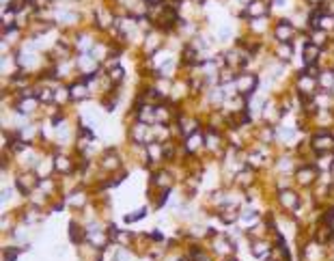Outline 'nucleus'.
<instances>
[{
	"label": "nucleus",
	"mask_w": 334,
	"mask_h": 261,
	"mask_svg": "<svg viewBox=\"0 0 334 261\" xmlns=\"http://www.w3.org/2000/svg\"><path fill=\"white\" fill-rule=\"evenodd\" d=\"M254 84H257V78L254 76H248V73H244V76H240L235 80V87H237V91H240L242 95H246V93H250V91H254Z\"/></svg>",
	"instance_id": "obj_1"
},
{
	"label": "nucleus",
	"mask_w": 334,
	"mask_h": 261,
	"mask_svg": "<svg viewBox=\"0 0 334 261\" xmlns=\"http://www.w3.org/2000/svg\"><path fill=\"white\" fill-rule=\"evenodd\" d=\"M300 91H302L304 95H310L313 91L317 89V80L313 76H308V73H304V76H300Z\"/></svg>",
	"instance_id": "obj_2"
},
{
	"label": "nucleus",
	"mask_w": 334,
	"mask_h": 261,
	"mask_svg": "<svg viewBox=\"0 0 334 261\" xmlns=\"http://www.w3.org/2000/svg\"><path fill=\"white\" fill-rule=\"evenodd\" d=\"M276 37H278L280 41L289 43V39L293 37V26L289 24V22H280V24L276 26Z\"/></svg>",
	"instance_id": "obj_3"
},
{
	"label": "nucleus",
	"mask_w": 334,
	"mask_h": 261,
	"mask_svg": "<svg viewBox=\"0 0 334 261\" xmlns=\"http://www.w3.org/2000/svg\"><path fill=\"white\" fill-rule=\"evenodd\" d=\"M35 186H37V177H35V175H22V177L18 179V188L24 192V195L32 192Z\"/></svg>",
	"instance_id": "obj_4"
},
{
	"label": "nucleus",
	"mask_w": 334,
	"mask_h": 261,
	"mask_svg": "<svg viewBox=\"0 0 334 261\" xmlns=\"http://www.w3.org/2000/svg\"><path fill=\"white\" fill-rule=\"evenodd\" d=\"M246 13L250 15V18H261V15H265V4L261 2V0H252V2L248 4Z\"/></svg>",
	"instance_id": "obj_5"
},
{
	"label": "nucleus",
	"mask_w": 334,
	"mask_h": 261,
	"mask_svg": "<svg viewBox=\"0 0 334 261\" xmlns=\"http://www.w3.org/2000/svg\"><path fill=\"white\" fill-rule=\"evenodd\" d=\"M315 175H317V171L313 166H304L298 171V181L300 184H310V181L315 179Z\"/></svg>",
	"instance_id": "obj_6"
},
{
	"label": "nucleus",
	"mask_w": 334,
	"mask_h": 261,
	"mask_svg": "<svg viewBox=\"0 0 334 261\" xmlns=\"http://www.w3.org/2000/svg\"><path fill=\"white\" fill-rule=\"evenodd\" d=\"M280 203L289 209H296L298 207V196L293 195L291 190H285V192H280Z\"/></svg>",
	"instance_id": "obj_7"
},
{
	"label": "nucleus",
	"mask_w": 334,
	"mask_h": 261,
	"mask_svg": "<svg viewBox=\"0 0 334 261\" xmlns=\"http://www.w3.org/2000/svg\"><path fill=\"white\" fill-rule=\"evenodd\" d=\"M252 255L254 257H259V259H263V257H268L270 255V244H265V242H252Z\"/></svg>",
	"instance_id": "obj_8"
},
{
	"label": "nucleus",
	"mask_w": 334,
	"mask_h": 261,
	"mask_svg": "<svg viewBox=\"0 0 334 261\" xmlns=\"http://www.w3.org/2000/svg\"><path fill=\"white\" fill-rule=\"evenodd\" d=\"M330 145H332V138H330V136H326V134L315 136V149H317V151H328V149H330Z\"/></svg>",
	"instance_id": "obj_9"
},
{
	"label": "nucleus",
	"mask_w": 334,
	"mask_h": 261,
	"mask_svg": "<svg viewBox=\"0 0 334 261\" xmlns=\"http://www.w3.org/2000/svg\"><path fill=\"white\" fill-rule=\"evenodd\" d=\"M71 98L73 99H84V98H87V95H89V91H87V84H84V82H78V84H73V87H71Z\"/></svg>",
	"instance_id": "obj_10"
},
{
	"label": "nucleus",
	"mask_w": 334,
	"mask_h": 261,
	"mask_svg": "<svg viewBox=\"0 0 334 261\" xmlns=\"http://www.w3.org/2000/svg\"><path fill=\"white\" fill-rule=\"evenodd\" d=\"M54 166H56V171H59V173H69L71 171V162H69V158H65V156L56 158Z\"/></svg>",
	"instance_id": "obj_11"
},
{
	"label": "nucleus",
	"mask_w": 334,
	"mask_h": 261,
	"mask_svg": "<svg viewBox=\"0 0 334 261\" xmlns=\"http://www.w3.org/2000/svg\"><path fill=\"white\" fill-rule=\"evenodd\" d=\"M147 153H149V160L151 162H157L162 158V145L160 143H151L147 147Z\"/></svg>",
	"instance_id": "obj_12"
},
{
	"label": "nucleus",
	"mask_w": 334,
	"mask_h": 261,
	"mask_svg": "<svg viewBox=\"0 0 334 261\" xmlns=\"http://www.w3.org/2000/svg\"><path fill=\"white\" fill-rule=\"evenodd\" d=\"M145 132H147V123H136V128L132 130V138L136 140V143H143Z\"/></svg>",
	"instance_id": "obj_13"
},
{
	"label": "nucleus",
	"mask_w": 334,
	"mask_h": 261,
	"mask_svg": "<svg viewBox=\"0 0 334 261\" xmlns=\"http://www.w3.org/2000/svg\"><path fill=\"white\" fill-rule=\"evenodd\" d=\"M216 253H220V255H231V253H233V244L226 240V237H220V240H218V248H216Z\"/></svg>",
	"instance_id": "obj_14"
},
{
	"label": "nucleus",
	"mask_w": 334,
	"mask_h": 261,
	"mask_svg": "<svg viewBox=\"0 0 334 261\" xmlns=\"http://www.w3.org/2000/svg\"><path fill=\"white\" fill-rule=\"evenodd\" d=\"M319 84H321V87H324L326 91L332 89V87H334V71H324V73H321V76H319Z\"/></svg>",
	"instance_id": "obj_15"
},
{
	"label": "nucleus",
	"mask_w": 334,
	"mask_h": 261,
	"mask_svg": "<svg viewBox=\"0 0 334 261\" xmlns=\"http://www.w3.org/2000/svg\"><path fill=\"white\" fill-rule=\"evenodd\" d=\"M101 164H104V168H119L121 166V162H119V158L115 156V153H106Z\"/></svg>",
	"instance_id": "obj_16"
},
{
	"label": "nucleus",
	"mask_w": 334,
	"mask_h": 261,
	"mask_svg": "<svg viewBox=\"0 0 334 261\" xmlns=\"http://www.w3.org/2000/svg\"><path fill=\"white\" fill-rule=\"evenodd\" d=\"M317 52H319V50H317L315 43H310V45H306V48H304V56H306V63H308V65L317 59Z\"/></svg>",
	"instance_id": "obj_17"
},
{
	"label": "nucleus",
	"mask_w": 334,
	"mask_h": 261,
	"mask_svg": "<svg viewBox=\"0 0 334 261\" xmlns=\"http://www.w3.org/2000/svg\"><path fill=\"white\" fill-rule=\"evenodd\" d=\"M201 143H203V136H201V134H190V136H188V149H190V151L199 149Z\"/></svg>",
	"instance_id": "obj_18"
},
{
	"label": "nucleus",
	"mask_w": 334,
	"mask_h": 261,
	"mask_svg": "<svg viewBox=\"0 0 334 261\" xmlns=\"http://www.w3.org/2000/svg\"><path fill=\"white\" fill-rule=\"evenodd\" d=\"M226 214H220V218L224 220V223H233V220H237L240 218V214H237V209L235 207H231V209H224Z\"/></svg>",
	"instance_id": "obj_19"
},
{
	"label": "nucleus",
	"mask_w": 334,
	"mask_h": 261,
	"mask_svg": "<svg viewBox=\"0 0 334 261\" xmlns=\"http://www.w3.org/2000/svg\"><path fill=\"white\" fill-rule=\"evenodd\" d=\"M317 26H319V28H332L334 26V18H330V15H324V18H319Z\"/></svg>",
	"instance_id": "obj_20"
},
{
	"label": "nucleus",
	"mask_w": 334,
	"mask_h": 261,
	"mask_svg": "<svg viewBox=\"0 0 334 261\" xmlns=\"http://www.w3.org/2000/svg\"><path fill=\"white\" fill-rule=\"evenodd\" d=\"M278 56L282 61H287V59H291V48H289V43H285V45H280V50H278Z\"/></svg>",
	"instance_id": "obj_21"
},
{
	"label": "nucleus",
	"mask_w": 334,
	"mask_h": 261,
	"mask_svg": "<svg viewBox=\"0 0 334 261\" xmlns=\"http://www.w3.org/2000/svg\"><path fill=\"white\" fill-rule=\"evenodd\" d=\"M71 240L82 242V231H80V227L78 225H71Z\"/></svg>",
	"instance_id": "obj_22"
},
{
	"label": "nucleus",
	"mask_w": 334,
	"mask_h": 261,
	"mask_svg": "<svg viewBox=\"0 0 334 261\" xmlns=\"http://www.w3.org/2000/svg\"><path fill=\"white\" fill-rule=\"evenodd\" d=\"M194 261H212V259H209L207 253H203L201 248H196V251H194Z\"/></svg>",
	"instance_id": "obj_23"
},
{
	"label": "nucleus",
	"mask_w": 334,
	"mask_h": 261,
	"mask_svg": "<svg viewBox=\"0 0 334 261\" xmlns=\"http://www.w3.org/2000/svg\"><path fill=\"white\" fill-rule=\"evenodd\" d=\"M173 67H175V63H173V61H171V63H166L164 67H160V76H171Z\"/></svg>",
	"instance_id": "obj_24"
},
{
	"label": "nucleus",
	"mask_w": 334,
	"mask_h": 261,
	"mask_svg": "<svg viewBox=\"0 0 334 261\" xmlns=\"http://www.w3.org/2000/svg\"><path fill=\"white\" fill-rule=\"evenodd\" d=\"M110 78H112V80H115V82H119V80H121V78H123V69H121V67H117V69H112V71H110Z\"/></svg>",
	"instance_id": "obj_25"
},
{
	"label": "nucleus",
	"mask_w": 334,
	"mask_h": 261,
	"mask_svg": "<svg viewBox=\"0 0 334 261\" xmlns=\"http://www.w3.org/2000/svg\"><path fill=\"white\" fill-rule=\"evenodd\" d=\"M39 98H41L43 101H50V99H52V98H54V95H52V93H50V89H43V93H41V95H39Z\"/></svg>",
	"instance_id": "obj_26"
},
{
	"label": "nucleus",
	"mask_w": 334,
	"mask_h": 261,
	"mask_svg": "<svg viewBox=\"0 0 334 261\" xmlns=\"http://www.w3.org/2000/svg\"><path fill=\"white\" fill-rule=\"evenodd\" d=\"M242 218H244V220H246V223H248V220H254V218H257V214H254V212H252V209H248V212H246V214H242Z\"/></svg>",
	"instance_id": "obj_27"
},
{
	"label": "nucleus",
	"mask_w": 334,
	"mask_h": 261,
	"mask_svg": "<svg viewBox=\"0 0 334 261\" xmlns=\"http://www.w3.org/2000/svg\"><path fill=\"white\" fill-rule=\"evenodd\" d=\"M149 2H151V4H155V2H160V0H149Z\"/></svg>",
	"instance_id": "obj_28"
},
{
	"label": "nucleus",
	"mask_w": 334,
	"mask_h": 261,
	"mask_svg": "<svg viewBox=\"0 0 334 261\" xmlns=\"http://www.w3.org/2000/svg\"><path fill=\"white\" fill-rule=\"evenodd\" d=\"M310 2H319V0H310Z\"/></svg>",
	"instance_id": "obj_29"
},
{
	"label": "nucleus",
	"mask_w": 334,
	"mask_h": 261,
	"mask_svg": "<svg viewBox=\"0 0 334 261\" xmlns=\"http://www.w3.org/2000/svg\"><path fill=\"white\" fill-rule=\"evenodd\" d=\"M226 261H235V259H226Z\"/></svg>",
	"instance_id": "obj_30"
},
{
	"label": "nucleus",
	"mask_w": 334,
	"mask_h": 261,
	"mask_svg": "<svg viewBox=\"0 0 334 261\" xmlns=\"http://www.w3.org/2000/svg\"><path fill=\"white\" fill-rule=\"evenodd\" d=\"M196 2H203V0H196Z\"/></svg>",
	"instance_id": "obj_31"
}]
</instances>
